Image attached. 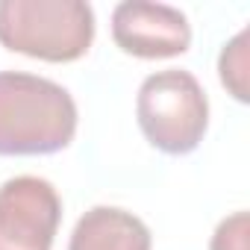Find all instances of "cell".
<instances>
[{"instance_id":"1","label":"cell","mask_w":250,"mask_h":250,"mask_svg":"<svg viewBox=\"0 0 250 250\" xmlns=\"http://www.w3.org/2000/svg\"><path fill=\"white\" fill-rule=\"evenodd\" d=\"M77 136V103L47 77L0 71V156H47Z\"/></svg>"},{"instance_id":"2","label":"cell","mask_w":250,"mask_h":250,"mask_svg":"<svg viewBox=\"0 0 250 250\" xmlns=\"http://www.w3.org/2000/svg\"><path fill=\"white\" fill-rule=\"evenodd\" d=\"M94 42L85 0H0V44L44 62H74Z\"/></svg>"},{"instance_id":"3","label":"cell","mask_w":250,"mask_h":250,"mask_svg":"<svg viewBox=\"0 0 250 250\" xmlns=\"http://www.w3.org/2000/svg\"><path fill=\"white\" fill-rule=\"evenodd\" d=\"M136 115L145 139L168 153H191L209 127V100L191 71L168 68L145 77L136 100Z\"/></svg>"},{"instance_id":"4","label":"cell","mask_w":250,"mask_h":250,"mask_svg":"<svg viewBox=\"0 0 250 250\" xmlns=\"http://www.w3.org/2000/svg\"><path fill=\"white\" fill-rule=\"evenodd\" d=\"M62 200L42 177H12L0 186V250H50Z\"/></svg>"},{"instance_id":"5","label":"cell","mask_w":250,"mask_h":250,"mask_svg":"<svg viewBox=\"0 0 250 250\" xmlns=\"http://www.w3.org/2000/svg\"><path fill=\"white\" fill-rule=\"evenodd\" d=\"M112 39L115 44L139 59H171L188 50L191 24L188 18L153 0H124L112 12Z\"/></svg>"},{"instance_id":"6","label":"cell","mask_w":250,"mask_h":250,"mask_svg":"<svg viewBox=\"0 0 250 250\" xmlns=\"http://www.w3.org/2000/svg\"><path fill=\"white\" fill-rule=\"evenodd\" d=\"M68 250H150V229L127 209L94 206L77 221Z\"/></svg>"},{"instance_id":"7","label":"cell","mask_w":250,"mask_h":250,"mask_svg":"<svg viewBox=\"0 0 250 250\" xmlns=\"http://www.w3.org/2000/svg\"><path fill=\"white\" fill-rule=\"evenodd\" d=\"M247 44H250V30L244 27L241 33H235L224 44V50L218 56L221 83H224V88L238 103H247L250 100V83H247V77H250V47Z\"/></svg>"},{"instance_id":"8","label":"cell","mask_w":250,"mask_h":250,"mask_svg":"<svg viewBox=\"0 0 250 250\" xmlns=\"http://www.w3.org/2000/svg\"><path fill=\"white\" fill-rule=\"evenodd\" d=\"M250 238V215L247 212H232L224 218L209 241V250H247Z\"/></svg>"}]
</instances>
